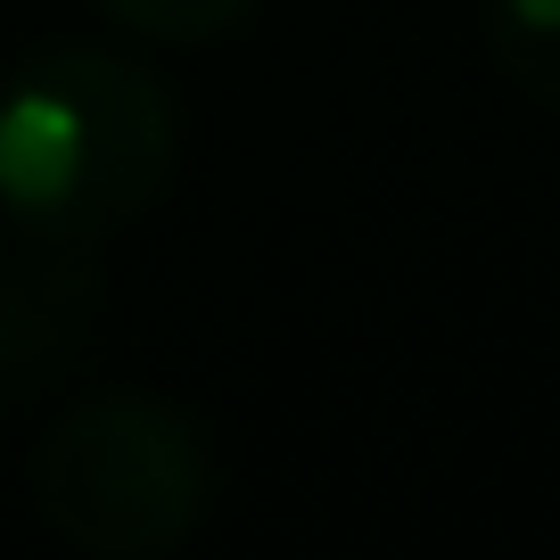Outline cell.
Returning <instances> with one entry per match:
<instances>
[{
  "instance_id": "6da1fadb",
  "label": "cell",
  "mask_w": 560,
  "mask_h": 560,
  "mask_svg": "<svg viewBox=\"0 0 560 560\" xmlns=\"http://www.w3.org/2000/svg\"><path fill=\"white\" fill-rule=\"evenodd\" d=\"M174 174V107L116 50H42L0 91V214L25 240L91 247Z\"/></svg>"
},
{
  "instance_id": "5b68a950",
  "label": "cell",
  "mask_w": 560,
  "mask_h": 560,
  "mask_svg": "<svg viewBox=\"0 0 560 560\" xmlns=\"http://www.w3.org/2000/svg\"><path fill=\"white\" fill-rule=\"evenodd\" d=\"M91 9H107L116 25H132V34H149V42H214V34H231L256 0H91Z\"/></svg>"
},
{
  "instance_id": "277c9868",
  "label": "cell",
  "mask_w": 560,
  "mask_h": 560,
  "mask_svg": "<svg viewBox=\"0 0 560 560\" xmlns=\"http://www.w3.org/2000/svg\"><path fill=\"white\" fill-rule=\"evenodd\" d=\"M487 42L527 100L560 107V0H487Z\"/></svg>"
},
{
  "instance_id": "7a4b0ae2",
  "label": "cell",
  "mask_w": 560,
  "mask_h": 560,
  "mask_svg": "<svg viewBox=\"0 0 560 560\" xmlns=\"http://www.w3.org/2000/svg\"><path fill=\"white\" fill-rule=\"evenodd\" d=\"M214 470L198 429L158 396H83L34 454V511L91 560H149L198 536Z\"/></svg>"
},
{
  "instance_id": "3957f363",
  "label": "cell",
  "mask_w": 560,
  "mask_h": 560,
  "mask_svg": "<svg viewBox=\"0 0 560 560\" xmlns=\"http://www.w3.org/2000/svg\"><path fill=\"white\" fill-rule=\"evenodd\" d=\"M42 256L25 264H0V380H25L42 371L67 330L83 322V298H91V256L83 247H50L34 240Z\"/></svg>"
}]
</instances>
